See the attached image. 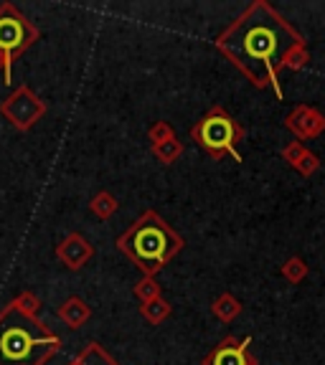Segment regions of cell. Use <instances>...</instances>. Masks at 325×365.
Returning a JSON list of instances; mask_svg holds the SVG:
<instances>
[{"mask_svg": "<svg viewBox=\"0 0 325 365\" xmlns=\"http://www.w3.org/2000/svg\"><path fill=\"white\" fill-rule=\"evenodd\" d=\"M0 71H3V63H0Z\"/></svg>", "mask_w": 325, "mask_h": 365, "instance_id": "ffe728a7", "label": "cell"}, {"mask_svg": "<svg viewBox=\"0 0 325 365\" xmlns=\"http://www.w3.org/2000/svg\"><path fill=\"white\" fill-rule=\"evenodd\" d=\"M305 153H308L305 143H300V140H292V143H287L285 148H282V160H285L290 168H295L297 163L305 158Z\"/></svg>", "mask_w": 325, "mask_h": 365, "instance_id": "e0dca14e", "label": "cell"}, {"mask_svg": "<svg viewBox=\"0 0 325 365\" xmlns=\"http://www.w3.org/2000/svg\"><path fill=\"white\" fill-rule=\"evenodd\" d=\"M191 137L194 143L204 150L209 158L221 160V158H234L241 163L239 143L244 140V127L231 117L224 107H211L209 112L191 127Z\"/></svg>", "mask_w": 325, "mask_h": 365, "instance_id": "277c9868", "label": "cell"}, {"mask_svg": "<svg viewBox=\"0 0 325 365\" xmlns=\"http://www.w3.org/2000/svg\"><path fill=\"white\" fill-rule=\"evenodd\" d=\"M56 314L61 317V322L71 330H79L81 325H86L91 317V307L81 299V297H66L61 302V307L56 309Z\"/></svg>", "mask_w": 325, "mask_h": 365, "instance_id": "30bf717a", "label": "cell"}, {"mask_svg": "<svg viewBox=\"0 0 325 365\" xmlns=\"http://www.w3.org/2000/svg\"><path fill=\"white\" fill-rule=\"evenodd\" d=\"M61 345V337L41 319V299L34 292H21L0 309V365H46Z\"/></svg>", "mask_w": 325, "mask_h": 365, "instance_id": "7a4b0ae2", "label": "cell"}, {"mask_svg": "<svg viewBox=\"0 0 325 365\" xmlns=\"http://www.w3.org/2000/svg\"><path fill=\"white\" fill-rule=\"evenodd\" d=\"M140 314H143V319L150 322V325H163V319H168L173 314V307L166 297L160 294L158 299H153V302L140 304Z\"/></svg>", "mask_w": 325, "mask_h": 365, "instance_id": "7c38bea8", "label": "cell"}, {"mask_svg": "<svg viewBox=\"0 0 325 365\" xmlns=\"http://www.w3.org/2000/svg\"><path fill=\"white\" fill-rule=\"evenodd\" d=\"M39 41V29L23 16L13 3L0 6V63H3V79L11 81L13 61L26 53Z\"/></svg>", "mask_w": 325, "mask_h": 365, "instance_id": "5b68a950", "label": "cell"}, {"mask_svg": "<svg viewBox=\"0 0 325 365\" xmlns=\"http://www.w3.org/2000/svg\"><path fill=\"white\" fill-rule=\"evenodd\" d=\"M308 272H310L308 264L300 257H290L282 264V277H285L290 284H303V282L308 279Z\"/></svg>", "mask_w": 325, "mask_h": 365, "instance_id": "9a60e30c", "label": "cell"}, {"mask_svg": "<svg viewBox=\"0 0 325 365\" xmlns=\"http://www.w3.org/2000/svg\"><path fill=\"white\" fill-rule=\"evenodd\" d=\"M148 137H150V143H153V145H160V143H168V140H173V137H176V132H173V127L168 125V122L158 120L153 127H150Z\"/></svg>", "mask_w": 325, "mask_h": 365, "instance_id": "ac0fdd59", "label": "cell"}, {"mask_svg": "<svg viewBox=\"0 0 325 365\" xmlns=\"http://www.w3.org/2000/svg\"><path fill=\"white\" fill-rule=\"evenodd\" d=\"M114 246L143 272V277H155L181 254L186 241L158 211H145L125 234L117 236Z\"/></svg>", "mask_w": 325, "mask_h": 365, "instance_id": "3957f363", "label": "cell"}, {"mask_svg": "<svg viewBox=\"0 0 325 365\" xmlns=\"http://www.w3.org/2000/svg\"><path fill=\"white\" fill-rule=\"evenodd\" d=\"M285 127L295 135V140L308 143V140H315L325 132V114L310 104H297L285 117Z\"/></svg>", "mask_w": 325, "mask_h": 365, "instance_id": "52a82bcc", "label": "cell"}, {"mask_svg": "<svg viewBox=\"0 0 325 365\" xmlns=\"http://www.w3.org/2000/svg\"><path fill=\"white\" fill-rule=\"evenodd\" d=\"M153 155L158 158V163H163V165H173V163L183 155V143L178 140V137H173V140H168V143L153 145Z\"/></svg>", "mask_w": 325, "mask_h": 365, "instance_id": "5bb4252c", "label": "cell"}, {"mask_svg": "<svg viewBox=\"0 0 325 365\" xmlns=\"http://www.w3.org/2000/svg\"><path fill=\"white\" fill-rule=\"evenodd\" d=\"M292 170H297L303 178L315 175V173L320 170V158H318L315 153H310V150H308V153H305V158L300 160V163H297V165L292 168Z\"/></svg>", "mask_w": 325, "mask_h": 365, "instance_id": "d6986e66", "label": "cell"}, {"mask_svg": "<svg viewBox=\"0 0 325 365\" xmlns=\"http://www.w3.org/2000/svg\"><path fill=\"white\" fill-rule=\"evenodd\" d=\"M211 312H214V317L221 319V322H234V319L241 314V302L234 294L224 292V294H219L216 299H214Z\"/></svg>", "mask_w": 325, "mask_h": 365, "instance_id": "8fae6325", "label": "cell"}, {"mask_svg": "<svg viewBox=\"0 0 325 365\" xmlns=\"http://www.w3.org/2000/svg\"><path fill=\"white\" fill-rule=\"evenodd\" d=\"M216 51L229 58L257 89H274L285 97L280 71H300L308 66L310 51L303 34L267 0H254L214 41Z\"/></svg>", "mask_w": 325, "mask_h": 365, "instance_id": "6da1fadb", "label": "cell"}, {"mask_svg": "<svg viewBox=\"0 0 325 365\" xmlns=\"http://www.w3.org/2000/svg\"><path fill=\"white\" fill-rule=\"evenodd\" d=\"M91 213L97 218H102V221H107V218H112L114 213H117V208H120V203H117V198H114L109 190H99L94 198H91L89 203Z\"/></svg>", "mask_w": 325, "mask_h": 365, "instance_id": "4fadbf2b", "label": "cell"}, {"mask_svg": "<svg viewBox=\"0 0 325 365\" xmlns=\"http://www.w3.org/2000/svg\"><path fill=\"white\" fill-rule=\"evenodd\" d=\"M249 342L251 337H244V340L224 337L204 358V365H257V358L249 353Z\"/></svg>", "mask_w": 325, "mask_h": 365, "instance_id": "ba28073f", "label": "cell"}, {"mask_svg": "<svg viewBox=\"0 0 325 365\" xmlns=\"http://www.w3.org/2000/svg\"><path fill=\"white\" fill-rule=\"evenodd\" d=\"M46 109H49L46 102L31 89L29 84H21L11 97H6L3 104H0V114L21 132L34 130V127L41 122V117L46 114Z\"/></svg>", "mask_w": 325, "mask_h": 365, "instance_id": "8992f818", "label": "cell"}, {"mask_svg": "<svg viewBox=\"0 0 325 365\" xmlns=\"http://www.w3.org/2000/svg\"><path fill=\"white\" fill-rule=\"evenodd\" d=\"M56 257L66 269L79 272V269L84 267V264H89V259L94 257V246L89 244L86 236L71 231V234L64 236V241L56 246Z\"/></svg>", "mask_w": 325, "mask_h": 365, "instance_id": "9c48e42d", "label": "cell"}, {"mask_svg": "<svg viewBox=\"0 0 325 365\" xmlns=\"http://www.w3.org/2000/svg\"><path fill=\"white\" fill-rule=\"evenodd\" d=\"M132 294L137 297V302L140 304H148L160 297V284L155 282V277H143V279L132 287Z\"/></svg>", "mask_w": 325, "mask_h": 365, "instance_id": "2e32d148", "label": "cell"}]
</instances>
